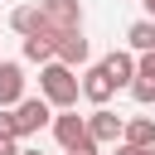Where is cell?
Instances as JSON below:
<instances>
[{"label": "cell", "mask_w": 155, "mask_h": 155, "mask_svg": "<svg viewBox=\"0 0 155 155\" xmlns=\"http://www.w3.org/2000/svg\"><path fill=\"white\" fill-rule=\"evenodd\" d=\"M39 97L58 111H73L78 107V73L63 68V63H44L39 68Z\"/></svg>", "instance_id": "cell-1"}, {"label": "cell", "mask_w": 155, "mask_h": 155, "mask_svg": "<svg viewBox=\"0 0 155 155\" xmlns=\"http://www.w3.org/2000/svg\"><path fill=\"white\" fill-rule=\"evenodd\" d=\"M39 15L53 34H73L82 29V0H39Z\"/></svg>", "instance_id": "cell-2"}, {"label": "cell", "mask_w": 155, "mask_h": 155, "mask_svg": "<svg viewBox=\"0 0 155 155\" xmlns=\"http://www.w3.org/2000/svg\"><path fill=\"white\" fill-rule=\"evenodd\" d=\"M10 116H15V136H34V131H44L53 121V107L44 97H24L19 107H10Z\"/></svg>", "instance_id": "cell-3"}, {"label": "cell", "mask_w": 155, "mask_h": 155, "mask_svg": "<svg viewBox=\"0 0 155 155\" xmlns=\"http://www.w3.org/2000/svg\"><path fill=\"white\" fill-rule=\"evenodd\" d=\"M82 121H87V140H92V145H116V140H121V116H116V111L97 107V111L82 116Z\"/></svg>", "instance_id": "cell-4"}, {"label": "cell", "mask_w": 155, "mask_h": 155, "mask_svg": "<svg viewBox=\"0 0 155 155\" xmlns=\"http://www.w3.org/2000/svg\"><path fill=\"white\" fill-rule=\"evenodd\" d=\"M53 136H58L63 150H82V145H92V140H87V121H82L78 111H58V116H53Z\"/></svg>", "instance_id": "cell-5"}, {"label": "cell", "mask_w": 155, "mask_h": 155, "mask_svg": "<svg viewBox=\"0 0 155 155\" xmlns=\"http://www.w3.org/2000/svg\"><path fill=\"white\" fill-rule=\"evenodd\" d=\"M87 53H92V48H87L82 29H73V34H58V44H53V63H63V68H73V73L87 63Z\"/></svg>", "instance_id": "cell-6"}, {"label": "cell", "mask_w": 155, "mask_h": 155, "mask_svg": "<svg viewBox=\"0 0 155 155\" xmlns=\"http://www.w3.org/2000/svg\"><path fill=\"white\" fill-rule=\"evenodd\" d=\"M97 68L107 73V82H111V87H131V78H136V53H126V48H111V53H107Z\"/></svg>", "instance_id": "cell-7"}, {"label": "cell", "mask_w": 155, "mask_h": 155, "mask_svg": "<svg viewBox=\"0 0 155 155\" xmlns=\"http://www.w3.org/2000/svg\"><path fill=\"white\" fill-rule=\"evenodd\" d=\"M111 92H116V87L107 82V73H102L97 63H92V68H87V73L78 78V97H87L92 107H107V102H111Z\"/></svg>", "instance_id": "cell-8"}, {"label": "cell", "mask_w": 155, "mask_h": 155, "mask_svg": "<svg viewBox=\"0 0 155 155\" xmlns=\"http://www.w3.org/2000/svg\"><path fill=\"white\" fill-rule=\"evenodd\" d=\"M24 102V68L19 63H0V111Z\"/></svg>", "instance_id": "cell-9"}, {"label": "cell", "mask_w": 155, "mask_h": 155, "mask_svg": "<svg viewBox=\"0 0 155 155\" xmlns=\"http://www.w3.org/2000/svg\"><path fill=\"white\" fill-rule=\"evenodd\" d=\"M131 97H136L140 107H150V102H155V53H140V58H136V78H131Z\"/></svg>", "instance_id": "cell-10"}, {"label": "cell", "mask_w": 155, "mask_h": 155, "mask_svg": "<svg viewBox=\"0 0 155 155\" xmlns=\"http://www.w3.org/2000/svg\"><path fill=\"white\" fill-rule=\"evenodd\" d=\"M10 29H15V34H24V39H34V34H53V29L44 24L39 5H15V10H10Z\"/></svg>", "instance_id": "cell-11"}, {"label": "cell", "mask_w": 155, "mask_h": 155, "mask_svg": "<svg viewBox=\"0 0 155 155\" xmlns=\"http://www.w3.org/2000/svg\"><path fill=\"white\" fill-rule=\"evenodd\" d=\"M121 145H131V150H150V145H155V121H150V116H131V121H121Z\"/></svg>", "instance_id": "cell-12"}, {"label": "cell", "mask_w": 155, "mask_h": 155, "mask_svg": "<svg viewBox=\"0 0 155 155\" xmlns=\"http://www.w3.org/2000/svg\"><path fill=\"white\" fill-rule=\"evenodd\" d=\"M126 53H155V19H136L131 29H126Z\"/></svg>", "instance_id": "cell-13"}, {"label": "cell", "mask_w": 155, "mask_h": 155, "mask_svg": "<svg viewBox=\"0 0 155 155\" xmlns=\"http://www.w3.org/2000/svg\"><path fill=\"white\" fill-rule=\"evenodd\" d=\"M53 44H58V34H34V39H24V58L29 63H53Z\"/></svg>", "instance_id": "cell-14"}, {"label": "cell", "mask_w": 155, "mask_h": 155, "mask_svg": "<svg viewBox=\"0 0 155 155\" xmlns=\"http://www.w3.org/2000/svg\"><path fill=\"white\" fill-rule=\"evenodd\" d=\"M0 140H19V136H15V116H10V111H0Z\"/></svg>", "instance_id": "cell-15"}, {"label": "cell", "mask_w": 155, "mask_h": 155, "mask_svg": "<svg viewBox=\"0 0 155 155\" xmlns=\"http://www.w3.org/2000/svg\"><path fill=\"white\" fill-rule=\"evenodd\" d=\"M0 155H19V145L15 140H0Z\"/></svg>", "instance_id": "cell-16"}, {"label": "cell", "mask_w": 155, "mask_h": 155, "mask_svg": "<svg viewBox=\"0 0 155 155\" xmlns=\"http://www.w3.org/2000/svg\"><path fill=\"white\" fill-rule=\"evenodd\" d=\"M116 155H145V150H131V145H121V140H116Z\"/></svg>", "instance_id": "cell-17"}, {"label": "cell", "mask_w": 155, "mask_h": 155, "mask_svg": "<svg viewBox=\"0 0 155 155\" xmlns=\"http://www.w3.org/2000/svg\"><path fill=\"white\" fill-rule=\"evenodd\" d=\"M68 155H97V145H82V150H68Z\"/></svg>", "instance_id": "cell-18"}, {"label": "cell", "mask_w": 155, "mask_h": 155, "mask_svg": "<svg viewBox=\"0 0 155 155\" xmlns=\"http://www.w3.org/2000/svg\"><path fill=\"white\" fill-rule=\"evenodd\" d=\"M140 5H145V10H150V19H155V0H140Z\"/></svg>", "instance_id": "cell-19"}, {"label": "cell", "mask_w": 155, "mask_h": 155, "mask_svg": "<svg viewBox=\"0 0 155 155\" xmlns=\"http://www.w3.org/2000/svg\"><path fill=\"white\" fill-rule=\"evenodd\" d=\"M19 155H44V150H34V145H29V150H19Z\"/></svg>", "instance_id": "cell-20"}, {"label": "cell", "mask_w": 155, "mask_h": 155, "mask_svg": "<svg viewBox=\"0 0 155 155\" xmlns=\"http://www.w3.org/2000/svg\"><path fill=\"white\" fill-rule=\"evenodd\" d=\"M145 155H155V145H150V150H145Z\"/></svg>", "instance_id": "cell-21"}]
</instances>
